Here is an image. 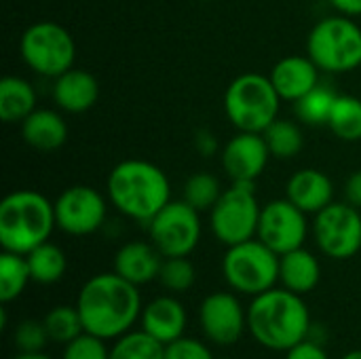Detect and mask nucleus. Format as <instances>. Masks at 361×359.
<instances>
[{"label":"nucleus","instance_id":"nucleus-34","mask_svg":"<svg viewBox=\"0 0 361 359\" xmlns=\"http://www.w3.org/2000/svg\"><path fill=\"white\" fill-rule=\"evenodd\" d=\"M61 359H110V347L104 339L82 332L68 345H63Z\"/></svg>","mask_w":361,"mask_h":359},{"label":"nucleus","instance_id":"nucleus-10","mask_svg":"<svg viewBox=\"0 0 361 359\" xmlns=\"http://www.w3.org/2000/svg\"><path fill=\"white\" fill-rule=\"evenodd\" d=\"M152 245L165 256H190L201 241V212L182 201H169L150 222Z\"/></svg>","mask_w":361,"mask_h":359},{"label":"nucleus","instance_id":"nucleus-41","mask_svg":"<svg viewBox=\"0 0 361 359\" xmlns=\"http://www.w3.org/2000/svg\"><path fill=\"white\" fill-rule=\"evenodd\" d=\"M341 359H361V349H353V351L345 353Z\"/></svg>","mask_w":361,"mask_h":359},{"label":"nucleus","instance_id":"nucleus-8","mask_svg":"<svg viewBox=\"0 0 361 359\" xmlns=\"http://www.w3.org/2000/svg\"><path fill=\"white\" fill-rule=\"evenodd\" d=\"M19 53L30 70L47 78H57L74 68L76 42L61 23L34 21L21 34Z\"/></svg>","mask_w":361,"mask_h":359},{"label":"nucleus","instance_id":"nucleus-25","mask_svg":"<svg viewBox=\"0 0 361 359\" xmlns=\"http://www.w3.org/2000/svg\"><path fill=\"white\" fill-rule=\"evenodd\" d=\"M264 142L269 146V152L273 159L288 161L302 152L305 148V135L298 123L288 118H275L264 131Z\"/></svg>","mask_w":361,"mask_h":359},{"label":"nucleus","instance_id":"nucleus-26","mask_svg":"<svg viewBox=\"0 0 361 359\" xmlns=\"http://www.w3.org/2000/svg\"><path fill=\"white\" fill-rule=\"evenodd\" d=\"M30 281H32V275H30L27 258L23 254L2 250V256H0V303L11 305L13 300H17Z\"/></svg>","mask_w":361,"mask_h":359},{"label":"nucleus","instance_id":"nucleus-28","mask_svg":"<svg viewBox=\"0 0 361 359\" xmlns=\"http://www.w3.org/2000/svg\"><path fill=\"white\" fill-rule=\"evenodd\" d=\"M330 131L343 142L361 140V99L353 95H338L328 121Z\"/></svg>","mask_w":361,"mask_h":359},{"label":"nucleus","instance_id":"nucleus-19","mask_svg":"<svg viewBox=\"0 0 361 359\" xmlns=\"http://www.w3.org/2000/svg\"><path fill=\"white\" fill-rule=\"evenodd\" d=\"M53 102L61 112L82 114L91 110L99 99L97 78L80 68H70L68 72L53 78Z\"/></svg>","mask_w":361,"mask_h":359},{"label":"nucleus","instance_id":"nucleus-6","mask_svg":"<svg viewBox=\"0 0 361 359\" xmlns=\"http://www.w3.org/2000/svg\"><path fill=\"white\" fill-rule=\"evenodd\" d=\"M307 55L322 72L345 74L361 66V28L345 15H330L313 25Z\"/></svg>","mask_w":361,"mask_h":359},{"label":"nucleus","instance_id":"nucleus-36","mask_svg":"<svg viewBox=\"0 0 361 359\" xmlns=\"http://www.w3.org/2000/svg\"><path fill=\"white\" fill-rule=\"evenodd\" d=\"M286 359H330V355L319 341L305 339L302 343H298L290 351H286Z\"/></svg>","mask_w":361,"mask_h":359},{"label":"nucleus","instance_id":"nucleus-3","mask_svg":"<svg viewBox=\"0 0 361 359\" xmlns=\"http://www.w3.org/2000/svg\"><path fill=\"white\" fill-rule=\"evenodd\" d=\"M108 201L125 216L137 222H150L169 201L171 184L167 174L142 159H127L112 167L106 182Z\"/></svg>","mask_w":361,"mask_h":359},{"label":"nucleus","instance_id":"nucleus-13","mask_svg":"<svg viewBox=\"0 0 361 359\" xmlns=\"http://www.w3.org/2000/svg\"><path fill=\"white\" fill-rule=\"evenodd\" d=\"M309 214L296 207L290 199H275L262 205L256 237L279 256L305 248L309 235Z\"/></svg>","mask_w":361,"mask_h":359},{"label":"nucleus","instance_id":"nucleus-7","mask_svg":"<svg viewBox=\"0 0 361 359\" xmlns=\"http://www.w3.org/2000/svg\"><path fill=\"white\" fill-rule=\"evenodd\" d=\"M222 275L228 288L243 296H258L279 284V254L258 237L226 248Z\"/></svg>","mask_w":361,"mask_h":359},{"label":"nucleus","instance_id":"nucleus-17","mask_svg":"<svg viewBox=\"0 0 361 359\" xmlns=\"http://www.w3.org/2000/svg\"><path fill=\"white\" fill-rule=\"evenodd\" d=\"M319 72L309 55H288L273 66L269 78L279 97L294 104L319 85Z\"/></svg>","mask_w":361,"mask_h":359},{"label":"nucleus","instance_id":"nucleus-42","mask_svg":"<svg viewBox=\"0 0 361 359\" xmlns=\"http://www.w3.org/2000/svg\"><path fill=\"white\" fill-rule=\"evenodd\" d=\"M224 359H226V358H224Z\"/></svg>","mask_w":361,"mask_h":359},{"label":"nucleus","instance_id":"nucleus-11","mask_svg":"<svg viewBox=\"0 0 361 359\" xmlns=\"http://www.w3.org/2000/svg\"><path fill=\"white\" fill-rule=\"evenodd\" d=\"M311 231L324 256L332 260H349L361 250V209L347 201H334L315 214Z\"/></svg>","mask_w":361,"mask_h":359},{"label":"nucleus","instance_id":"nucleus-16","mask_svg":"<svg viewBox=\"0 0 361 359\" xmlns=\"http://www.w3.org/2000/svg\"><path fill=\"white\" fill-rule=\"evenodd\" d=\"M188 313L186 307L173 296H157L144 305L140 328L163 345H169L186 334Z\"/></svg>","mask_w":361,"mask_h":359},{"label":"nucleus","instance_id":"nucleus-33","mask_svg":"<svg viewBox=\"0 0 361 359\" xmlns=\"http://www.w3.org/2000/svg\"><path fill=\"white\" fill-rule=\"evenodd\" d=\"M13 343H15L17 351H21V353H38V351H44V347L51 343V339L44 328V322L23 320L17 324V328L13 332Z\"/></svg>","mask_w":361,"mask_h":359},{"label":"nucleus","instance_id":"nucleus-37","mask_svg":"<svg viewBox=\"0 0 361 359\" xmlns=\"http://www.w3.org/2000/svg\"><path fill=\"white\" fill-rule=\"evenodd\" d=\"M195 148L201 157L209 159L214 154H218L220 150V144H218V138L209 131V129H199L195 133Z\"/></svg>","mask_w":361,"mask_h":359},{"label":"nucleus","instance_id":"nucleus-39","mask_svg":"<svg viewBox=\"0 0 361 359\" xmlns=\"http://www.w3.org/2000/svg\"><path fill=\"white\" fill-rule=\"evenodd\" d=\"M330 6L345 17H361V0H328Z\"/></svg>","mask_w":361,"mask_h":359},{"label":"nucleus","instance_id":"nucleus-40","mask_svg":"<svg viewBox=\"0 0 361 359\" xmlns=\"http://www.w3.org/2000/svg\"><path fill=\"white\" fill-rule=\"evenodd\" d=\"M13 359H53L49 358L44 351H38V353H21V351H17V355Z\"/></svg>","mask_w":361,"mask_h":359},{"label":"nucleus","instance_id":"nucleus-31","mask_svg":"<svg viewBox=\"0 0 361 359\" xmlns=\"http://www.w3.org/2000/svg\"><path fill=\"white\" fill-rule=\"evenodd\" d=\"M222 193H224V188L214 174L197 171L184 182L182 199L188 205H192L197 212H212V207L218 203Z\"/></svg>","mask_w":361,"mask_h":359},{"label":"nucleus","instance_id":"nucleus-23","mask_svg":"<svg viewBox=\"0 0 361 359\" xmlns=\"http://www.w3.org/2000/svg\"><path fill=\"white\" fill-rule=\"evenodd\" d=\"M36 110V91L21 76H4L0 80V118L8 125L23 123Z\"/></svg>","mask_w":361,"mask_h":359},{"label":"nucleus","instance_id":"nucleus-2","mask_svg":"<svg viewBox=\"0 0 361 359\" xmlns=\"http://www.w3.org/2000/svg\"><path fill=\"white\" fill-rule=\"evenodd\" d=\"M311 313L300 294L275 286L252 298L247 307V332L271 351H290L311 336Z\"/></svg>","mask_w":361,"mask_h":359},{"label":"nucleus","instance_id":"nucleus-35","mask_svg":"<svg viewBox=\"0 0 361 359\" xmlns=\"http://www.w3.org/2000/svg\"><path fill=\"white\" fill-rule=\"evenodd\" d=\"M165 359H216L212 349L192 336H182L169 345H165Z\"/></svg>","mask_w":361,"mask_h":359},{"label":"nucleus","instance_id":"nucleus-21","mask_svg":"<svg viewBox=\"0 0 361 359\" xmlns=\"http://www.w3.org/2000/svg\"><path fill=\"white\" fill-rule=\"evenodd\" d=\"M21 138L38 152H53L68 142V123L57 110L36 108L21 123Z\"/></svg>","mask_w":361,"mask_h":359},{"label":"nucleus","instance_id":"nucleus-29","mask_svg":"<svg viewBox=\"0 0 361 359\" xmlns=\"http://www.w3.org/2000/svg\"><path fill=\"white\" fill-rule=\"evenodd\" d=\"M110 359H165V345L142 328L129 330L110 347Z\"/></svg>","mask_w":361,"mask_h":359},{"label":"nucleus","instance_id":"nucleus-14","mask_svg":"<svg viewBox=\"0 0 361 359\" xmlns=\"http://www.w3.org/2000/svg\"><path fill=\"white\" fill-rule=\"evenodd\" d=\"M199 326L209 343L231 347L247 332V309L237 292H212L199 305Z\"/></svg>","mask_w":361,"mask_h":359},{"label":"nucleus","instance_id":"nucleus-30","mask_svg":"<svg viewBox=\"0 0 361 359\" xmlns=\"http://www.w3.org/2000/svg\"><path fill=\"white\" fill-rule=\"evenodd\" d=\"M42 322H44V328L49 332V339L57 345H68L70 341H74L76 336H80L85 332L82 317H80L76 305L53 307L44 315Z\"/></svg>","mask_w":361,"mask_h":359},{"label":"nucleus","instance_id":"nucleus-1","mask_svg":"<svg viewBox=\"0 0 361 359\" xmlns=\"http://www.w3.org/2000/svg\"><path fill=\"white\" fill-rule=\"evenodd\" d=\"M76 307L85 332L104 341H116L133 330L144 309L140 288L114 271L87 279L76 296Z\"/></svg>","mask_w":361,"mask_h":359},{"label":"nucleus","instance_id":"nucleus-24","mask_svg":"<svg viewBox=\"0 0 361 359\" xmlns=\"http://www.w3.org/2000/svg\"><path fill=\"white\" fill-rule=\"evenodd\" d=\"M25 258H27L32 281L38 286H53L61 281L68 271L66 252L51 241H44L38 248H34L30 254H25Z\"/></svg>","mask_w":361,"mask_h":359},{"label":"nucleus","instance_id":"nucleus-5","mask_svg":"<svg viewBox=\"0 0 361 359\" xmlns=\"http://www.w3.org/2000/svg\"><path fill=\"white\" fill-rule=\"evenodd\" d=\"M281 97L271 78L258 72H245L231 80L224 93V112L237 131L262 133L279 118Z\"/></svg>","mask_w":361,"mask_h":359},{"label":"nucleus","instance_id":"nucleus-15","mask_svg":"<svg viewBox=\"0 0 361 359\" xmlns=\"http://www.w3.org/2000/svg\"><path fill=\"white\" fill-rule=\"evenodd\" d=\"M271 152L262 133L237 131L220 150V163L231 182L256 184L269 165Z\"/></svg>","mask_w":361,"mask_h":359},{"label":"nucleus","instance_id":"nucleus-38","mask_svg":"<svg viewBox=\"0 0 361 359\" xmlns=\"http://www.w3.org/2000/svg\"><path fill=\"white\" fill-rule=\"evenodd\" d=\"M345 201L361 209V169L353 171L345 182Z\"/></svg>","mask_w":361,"mask_h":359},{"label":"nucleus","instance_id":"nucleus-22","mask_svg":"<svg viewBox=\"0 0 361 359\" xmlns=\"http://www.w3.org/2000/svg\"><path fill=\"white\" fill-rule=\"evenodd\" d=\"M322 281V264L317 256L305 248L279 256V284L294 294H309Z\"/></svg>","mask_w":361,"mask_h":359},{"label":"nucleus","instance_id":"nucleus-4","mask_svg":"<svg viewBox=\"0 0 361 359\" xmlns=\"http://www.w3.org/2000/svg\"><path fill=\"white\" fill-rule=\"evenodd\" d=\"M57 229L53 203L38 190L19 188L0 203V245L4 252L30 254L44 241H51Z\"/></svg>","mask_w":361,"mask_h":359},{"label":"nucleus","instance_id":"nucleus-27","mask_svg":"<svg viewBox=\"0 0 361 359\" xmlns=\"http://www.w3.org/2000/svg\"><path fill=\"white\" fill-rule=\"evenodd\" d=\"M336 97H338V93L334 89L319 83L315 89H311L307 95H302L298 102H294V112H296L298 121L305 125H311V127L328 125Z\"/></svg>","mask_w":361,"mask_h":359},{"label":"nucleus","instance_id":"nucleus-9","mask_svg":"<svg viewBox=\"0 0 361 359\" xmlns=\"http://www.w3.org/2000/svg\"><path fill=\"white\" fill-rule=\"evenodd\" d=\"M260 212L262 205L258 203L256 186L231 182L209 212V229L222 245L231 248L256 237Z\"/></svg>","mask_w":361,"mask_h":359},{"label":"nucleus","instance_id":"nucleus-32","mask_svg":"<svg viewBox=\"0 0 361 359\" xmlns=\"http://www.w3.org/2000/svg\"><path fill=\"white\" fill-rule=\"evenodd\" d=\"M167 292L171 294H182L188 292L195 281H197V269L190 262L188 256H171V258H163L161 271H159V279H157Z\"/></svg>","mask_w":361,"mask_h":359},{"label":"nucleus","instance_id":"nucleus-20","mask_svg":"<svg viewBox=\"0 0 361 359\" xmlns=\"http://www.w3.org/2000/svg\"><path fill=\"white\" fill-rule=\"evenodd\" d=\"M286 199H290L305 214H319L334 203V184L319 169H300L290 176L286 184Z\"/></svg>","mask_w":361,"mask_h":359},{"label":"nucleus","instance_id":"nucleus-12","mask_svg":"<svg viewBox=\"0 0 361 359\" xmlns=\"http://www.w3.org/2000/svg\"><path fill=\"white\" fill-rule=\"evenodd\" d=\"M57 229L72 237H87L97 233L108 216L106 197L87 184H74L59 193L53 201Z\"/></svg>","mask_w":361,"mask_h":359},{"label":"nucleus","instance_id":"nucleus-18","mask_svg":"<svg viewBox=\"0 0 361 359\" xmlns=\"http://www.w3.org/2000/svg\"><path fill=\"white\" fill-rule=\"evenodd\" d=\"M163 258L165 256L152 245V241H127L116 250L112 271L140 288L159 279Z\"/></svg>","mask_w":361,"mask_h":359}]
</instances>
